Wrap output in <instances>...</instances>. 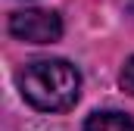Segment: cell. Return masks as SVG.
<instances>
[{
  "mask_svg": "<svg viewBox=\"0 0 134 131\" xmlns=\"http://www.w3.org/2000/svg\"><path fill=\"white\" fill-rule=\"evenodd\" d=\"M81 131H134V119L115 109H103V112H94Z\"/></svg>",
  "mask_w": 134,
  "mask_h": 131,
  "instance_id": "3957f363",
  "label": "cell"
},
{
  "mask_svg": "<svg viewBox=\"0 0 134 131\" xmlns=\"http://www.w3.org/2000/svg\"><path fill=\"white\" fill-rule=\"evenodd\" d=\"M16 84L22 97L41 112H63L81 94V75L66 59H31L19 69Z\"/></svg>",
  "mask_w": 134,
  "mask_h": 131,
  "instance_id": "6da1fadb",
  "label": "cell"
},
{
  "mask_svg": "<svg viewBox=\"0 0 134 131\" xmlns=\"http://www.w3.org/2000/svg\"><path fill=\"white\" fill-rule=\"evenodd\" d=\"M131 13H134V0H131Z\"/></svg>",
  "mask_w": 134,
  "mask_h": 131,
  "instance_id": "5b68a950",
  "label": "cell"
},
{
  "mask_svg": "<svg viewBox=\"0 0 134 131\" xmlns=\"http://www.w3.org/2000/svg\"><path fill=\"white\" fill-rule=\"evenodd\" d=\"M119 81H122V88H125V91L134 97V56H131L125 66H122V75H119Z\"/></svg>",
  "mask_w": 134,
  "mask_h": 131,
  "instance_id": "277c9868",
  "label": "cell"
},
{
  "mask_svg": "<svg viewBox=\"0 0 134 131\" xmlns=\"http://www.w3.org/2000/svg\"><path fill=\"white\" fill-rule=\"evenodd\" d=\"M9 34L28 44H53L63 37V19L53 9H19L9 16Z\"/></svg>",
  "mask_w": 134,
  "mask_h": 131,
  "instance_id": "7a4b0ae2",
  "label": "cell"
}]
</instances>
